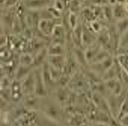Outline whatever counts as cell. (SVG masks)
Listing matches in <instances>:
<instances>
[{"instance_id":"6da1fadb","label":"cell","mask_w":128,"mask_h":126,"mask_svg":"<svg viewBox=\"0 0 128 126\" xmlns=\"http://www.w3.org/2000/svg\"><path fill=\"white\" fill-rule=\"evenodd\" d=\"M53 0H24V5L29 10L36 11L48 8L53 4Z\"/></svg>"},{"instance_id":"7a4b0ae2","label":"cell","mask_w":128,"mask_h":126,"mask_svg":"<svg viewBox=\"0 0 128 126\" xmlns=\"http://www.w3.org/2000/svg\"><path fill=\"white\" fill-rule=\"evenodd\" d=\"M64 2H63V0H54L52 5H53L56 10L61 12L62 9L64 8Z\"/></svg>"},{"instance_id":"3957f363","label":"cell","mask_w":128,"mask_h":126,"mask_svg":"<svg viewBox=\"0 0 128 126\" xmlns=\"http://www.w3.org/2000/svg\"><path fill=\"white\" fill-rule=\"evenodd\" d=\"M123 7H124V9L126 12V13H128V1H126V3L123 4Z\"/></svg>"},{"instance_id":"277c9868","label":"cell","mask_w":128,"mask_h":126,"mask_svg":"<svg viewBox=\"0 0 128 126\" xmlns=\"http://www.w3.org/2000/svg\"><path fill=\"white\" fill-rule=\"evenodd\" d=\"M108 3L110 4H118V0H108Z\"/></svg>"},{"instance_id":"5b68a950","label":"cell","mask_w":128,"mask_h":126,"mask_svg":"<svg viewBox=\"0 0 128 126\" xmlns=\"http://www.w3.org/2000/svg\"><path fill=\"white\" fill-rule=\"evenodd\" d=\"M126 2V0H118V4H123L124 3Z\"/></svg>"},{"instance_id":"8992f818","label":"cell","mask_w":128,"mask_h":126,"mask_svg":"<svg viewBox=\"0 0 128 126\" xmlns=\"http://www.w3.org/2000/svg\"><path fill=\"white\" fill-rule=\"evenodd\" d=\"M126 1H128V0H126Z\"/></svg>"},{"instance_id":"52a82bcc","label":"cell","mask_w":128,"mask_h":126,"mask_svg":"<svg viewBox=\"0 0 128 126\" xmlns=\"http://www.w3.org/2000/svg\"><path fill=\"white\" fill-rule=\"evenodd\" d=\"M53 1H54V0H53Z\"/></svg>"}]
</instances>
